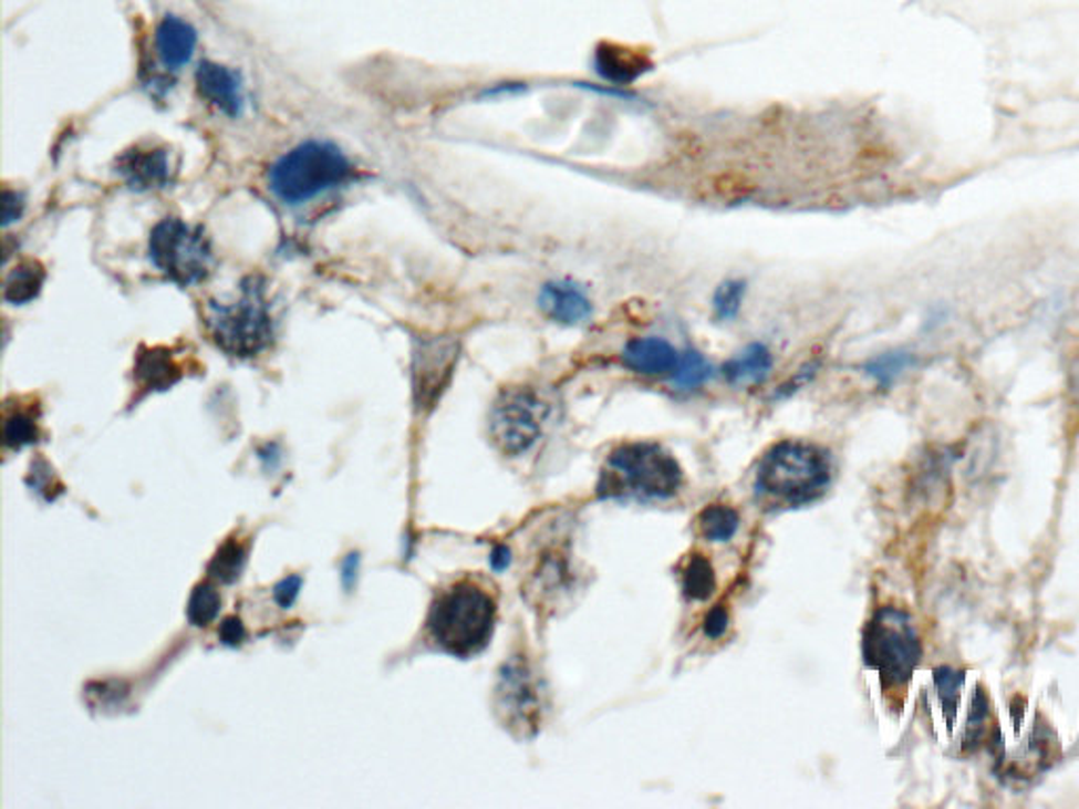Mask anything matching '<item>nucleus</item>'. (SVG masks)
<instances>
[{"mask_svg":"<svg viewBox=\"0 0 1079 809\" xmlns=\"http://www.w3.org/2000/svg\"><path fill=\"white\" fill-rule=\"evenodd\" d=\"M710 375H713V367L708 365L705 356L701 352L687 351L679 356V365L671 377L677 391L687 393L705 386Z\"/></svg>","mask_w":1079,"mask_h":809,"instance_id":"4be33fe9","label":"nucleus"},{"mask_svg":"<svg viewBox=\"0 0 1079 809\" xmlns=\"http://www.w3.org/2000/svg\"><path fill=\"white\" fill-rule=\"evenodd\" d=\"M151 260L174 283H200L211 268V245L203 230L177 218L163 219L151 235Z\"/></svg>","mask_w":1079,"mask_h":809,"instance_id":"0eeeda50","label":"nucleus"},{"mask_svg":"<svg viewBox=\"0 0 1079 809\" xmlns=\"http://www.w3.org/2000/svg\"><path fill=\"white\" fill-rule=\"evenodd\" d=\"M39 438V426L37 419L30 412H9L4 417V445L9 449H22L23 445H30Z\"/></svg>","mask_w":1079,"mask_h":809,"instance_id":"393cba45","label":"nucleus"},{"mask_svg":"<svg viewBox=\"0 0 1079 809\" xmlns=\"http://www.w3.org/2000/svg\"><path fill=\"white\" fill-rule=\"evenodd\" d=\"M242 566H245V548L237 540H228L211 559L209 575L224 584H230L241 575Z\"/></svg>","mask_w":1079,"mask_h":809,"instance_id":"b1692460","label":"nucleus"},{"mask_svg":"<svg viewBox=\"0 0 1079 809\" xmlns=\"http://www.w3.org/2000/svg\"><path fill=\"white\" fill-rule=\"evenodd\" d=\"M683 487V470L658 443L635 440L618 445L601 470V498L666 500Z\"/></svg>","mask_w":1079,"mask_h":809,"instance_id":"f03ea898","label":"nucleus"},{"mask_svg":"<svg viewBox=\"0 0 1079 809\" xmlns=\"http://www.w3.org/2000/svg\"><path fill=\"white\" fill-rule=\"evenodd\" d=\"M197 87L199 93L216 108L228 114L239 116L242 112V85L239 74L230 68L203 62L197 70Z\"/></svg>","mask_w":1079,"mask_h":809,"instance_id":"4468645a","label":"nucleus"},{"mask_svg":"<svg viewBox=\"0 0 1079 809\" xmlns=\"http://www.w3.org/2000/svg\"><path fill=\"white\" fill-rule=\"evenodd\" d=\"M745 293H747V283L745 281L729 279V281H724V283L719 284L717 291H715V298H713L715 317L719 321H732V319H736L738 310L743 307Z\"/></svg>","mask_w":1079,"mask_h":809,"instance_id":"a878e982","label":"nucleus"},{"mask_svg":"<svg viewBox=\"0 0 1079 809\" xmlns=\"http://www.w3.org/2000/svg\"><path fill=\"white\" fill-rule=\"evenodd\" d=\"M510 563V550L507 547H498L491 554V566L494 569H505Z\"/></svg>","mask_w":1079,"mask_h":809,"instance_id":"473e14b6","label":"nucleus"},{"mask_svg":"<svg viewBox=\"0 0 1079 809\" xmlns=\"http://www.w3.org/2000/svg\"><path fill=\"white\" fill-rule=\"evenodd\" d=\"M913 365V354L909 352H888L867 363V373L875 377L881 386H890L901 373Z\"/></svg>","mask_w":1079,"mask_h":809,"instance_id":"bb28decb","label":"nucleus"},{"mask_svg":"<svg viewBox=\"0 0 1079 809\" xmlns=\"http://www.w3.org/2000/svg\"><path fill=\"white\" fill-rule=\"evenodd\" d=\"M155 46L160 62L177 70L190 62L197 49V30L176 15H167L156 25Z\"/></svg>","mask_w":1079,"mask_h":809,"instance_id":"dca6fc26","label":"nucleus"},{"mask_svg":"<svg viewBox=\"0 0 1079 809\" xmlns=\"http://www.w3.org/2000/svg\"><path fill=\"white\" fill-rule=\"evenodd\" d=\"M862 656L867 666L880 673L885 689L904 687L922 660V641L911 615L896 608H881L864 629Z\"/></svg>","mask_w":1079,"mask_h":809,"instance_id":"39448f33","label":"nucleus"},{"mask_svg":"<svg viewBox=\"0 0 1079 809\" xmlns=\"http://www.w3.org/2000/svg\"><path fill=\"white\" fill-rule=\"evenodd\" d=\"M300 587H302L300 575H289V578H286V580H283L281 584H277V589H274V599H277V603H279L281 608H289V605L295 601Z\"/></svg>","mask_w":1079,"mask_h":809,"instance_id":"c85d7f7f","label":"nucleus"},{"mask_svg":"<svg viewBox=\"0 0 1079 809\" xmlns=\"http://www.w3.org/2000/svg\"><path fill=\"white\" fill-rule=\"evenodd\" d=\"M538 307L551 321L568 328L587 323L593 314L589 295L580 289V284L572 281H551L544 284L538 295Z\"/></svg>","mask_w":1079,"mask_h":809,"instance_id":"9b49d317","label":"nucleus"},{"mask_svg":"<svg viewBox=\"0 0 1079 809\" xmlns=\"http://www.w3.org/2000/svg\"><path fill=\"white\" fill-rule=\"evenodd\" d=\"M727 624H729V618H727L726 610L724 608H715L713 612L706 615L705 633L710 639H719L722 634L726 633Z\"/></svg>","mask_w":1079,"mask_h":809,"instance_id":"2f4dec72","label":"nucleus"},{"mask_svg":"<svg viewBox=\"0 0 1079 809\" xmlns=\"http://www.w3.org/2000/svg\"><path fill=\"white\" fill-rule=\"evenodd\" d=\"M463 344L456 335H419L412 351V393L418 412H433L447 391Z\"/></svg>","mask_w":1079,"mask_h":809,"instance_id":"1a4fd4ad","label":"nucleus"},{"mask_svg":"<svg viewBox=\"0 0 1079 809\" xmlns=\"http://www.w3.org/2000/svg\"><path fill=\"white\" fill-rule=\"evenodd\" d=\"M351 163L330 142L310 139L281 156L270 174V190L289 205L317 198L351 177Z\"/></svg>","mask_w":1079,"mask_h":809,"instance_id":"20e7f679","label":"nucleus"},{"mask_svg":"<svg viewBox=\"0 0 1079 809\" xmlns=\"http://www.w3.org/2000/svg\"><path fill=\"white\" fill-rule=\"evenodd\" d=\"M934 683H936V689L941 694V701H943L945 713H947L948 727H951L955 723V715H957V702H959V689L964 685V673L953 671L948 666H941L934 671Z\"/></svg>","mask_w":1079,"mask_h":809,"instance_id":"cd10ccee","label":"nucleus"},{"mask_svg":"<svg viewBox=\"0 0 1079 809\" xmlns=\"http://www.w3.org/2000/svg\"><path fill=\"white\" fill-rule=\"evenodd\" d=\"M717 589V578L715 569L708 563V559L703 554L692 557V561L685 566L683 571V592L687 599L694 601H706L713 597Z\"/></svg>","mask_w":1079,"mask_h":809,"instance_id":"412c9836","label":"nucleus"},{"mask_svg":"<svg viewBox=\"0 0 1079 809\" xmlns=\"http://www.w3.org/2000/svg\"><path fill=\"white\" fill-rule=\"evenodd\" d=\"M43 283L44 270L41 263H20L9 272L4 281V300L11 304H28L41 293Z\"/></svg>","mask_w":1079,"mask_h":809,"instance_id":"6ab92c4d","label":"nucleus"},{"mask_svg":"<svg viewBox=\"0 0 1079 809\" xmlns=\"http://www.w3.org/2000/svg\"><path fill=\"white\" fill-rule=\"evenodd\" d=\"M498 620L494 592L466 578L440 591L426 618V629L445 654L473 657L484 652Z\"/></svg>","mask_w":1079,"mask_h":809,"instance_id":"f257e3e1","label":"nucleus"},{"mask_svg":"<svg viewBox=\"0 0 1079 809\" xmlns=\"http://www.w3.org/2000/svg\"><path fill=\"white\" fill-rule=\"evenodd\" d=\"M500 719L519 736H533L542 719V689L528 657L512 656L500 668L496 685Z\"/></svg>","mask_w":1079,"mask_h":809,"instance_id":"9d476101","label":"nucleus"},{"mask_svg":"<svg viewBox=\"0 0 1079 809\" xmlns=\"http://www.w3.org/2000/svg\"><path fill=\"white\" fill-rule=\"evenodd\" d=\"M220 639L230 647L241 645L242 639H245V626H242L241 620L239 618H226L221 622Z\"/></svg>","mask_w":1079,"mask_h":809,"instance_id":"c756f323","label":"nucleus"},{"mask_svg":"<svg viewBox=\"0 0 1079 809\" xmlns=\"http://www.w3.org/2000/svg\"><path fill=\"white\" fill-rule=\"evenodd\" d=\"M549 407L529 388H508L489 414V437L505 456H521L538 440Z\"/></svg>","mask_w":1079,"mask_h":809,"instance_id":"6e6552de","label":"nucleus"},{"mask_svg":"<svg viewBox=\"0 0 1079 809\" xmlns=\"http://www.w3.org/2000/svg\"><path fill=\"white\" fill-rule=\"evenodd\" d=\"M2 200H4L2 203V221H4V226H9L22 216L23 200L18 193H11V190H4Z\"/></svg>","mask_w":1079,"mask_h":809,"instance_id":"7c9ffc66","label":"nucleus"},{"mask_svg":"<svg viewBox=\"0 0 1079 809\" xmlns=\"http://www.w3.org/2000/svg\"><path fill=\"white\" fill-rule=\"evenodd\" d=\"M221 599L220 592L216 591L211 584H199L193 594H190V601H188V608H186V615L190 620L193 626H207L211 624L216 618H218V612H220Z\"/></svg>","mask_w":1079,"mask_h":809,"instance_id":"5701e85b","label":"nucleus"},{"mask_svg":"<svg viewBox=\"0 0 1079 809\" xmlns=\"http://www.w3.org/2000/svg\"><path fill=\"white\" fill-rule=\"evenodd\" d=\"M622 365L640 375H673L679 365V352L662 338H635L620 354Z\"/></svg>","mask_w":1079,"mask_h":809,"instance_id":"2eb2a0df","label":"nucleus"},{"mask_svg":"<svg viewBox=\"0 0 1079 809\" xmlns=\"http://www.w3.org/2000/svg\"><path fill=\"white\" fill-rule=\"evenodd\" d=\"M774 361L770 349L764 344H750L738 356L724 365V375L732 384H761L770 375Z\"/></svg>","mask_w":1079,"mask_h":809,"instance_id":"a211bd4d","label":"nucleus"},{"mask_svg":"<svg viewBox=\"0 0 1079 809\" xmlns=\"http://www.w3.org/2000/svg\"><path fill=\"white\" fill-rule=\"evenodd\" d=\"M595 70L601 79L612 85H631L652 70L647 53L624 44L601 43L595 49Z\"/></svg>","mask_w":1079,"mask_h":809,"instance_id":"ddd939ff","label":"nucleus"},{"mask_svg":"<svg viewBox=\"0 0 1079 809\" xmlns=\"http://www.w3.org/2000/svg\"><path fill=\"white\" fill-rule=\"evenodd\" d=\"M181 365L169 349L139 352L135 363V382L144 393L167 391L181 380Z\"/></svg>","mask_w":1079,"mask_h":809,"instance_id":"f3484780","label":"nucleus"},{"mask_svg":"<svg viewBox=\"0 0 1079 809\" xmlns=\"http://www.w3.org/2000/svg\"><path fill=\"white\" fill-rule=\"evenodd\" d=\"M172 172L165 148H133L118 158V174L137 190L165 188L172 181Z\"/></svg>","mask_w":1079,"mask_h":809,"instance_id":"f8f14e48","label":"nucleus"},{"mask_svg":"<svg viewBox=\"0 0 1079 809\" xmlns=\"http://www.w3.org/2000/svg\"><path fill=\"white\" fill-rule=\"evenodd\" d=\"M831 483L827 452L806 440H780L757 466L755 487L770 502L803 506L818 500Z\"/></svg>","mask_w":1079,"mask_h":809,"instance_id":"7ed1b4c3","label":"nucleus"},{"mask_svg":"<svg viewBox=\"0 0 1079 809\" xmlns=\"http://www.w3.org/2000/svg\"><path fill=\"white\" fill-rule=\"evenodd\" d=\"M207 328L214 342L230 356L249 359L264 351L272 340V317L264 287L251 279L232 302L211 304Z\"/></svg>","mask_w":1079,"mask_h":809,"instance_id":"423d86ee","label":"nucleus"},{"mask_svg":"<svg viewBox=\"0 0 1079 809\" xmlns=\"http://www.w3.org/2000/svg\"><path fill=\"white\" fill-rule=\"evenodd\" d=\"M701 533L710 542H729L738 531L740 517L738 510L727 504H710L698 517Z\"/></svg>","mask_w":1079,"mask_h":809,"instance_id":"aec40b11","label":"nucleus"}]
</instances>
